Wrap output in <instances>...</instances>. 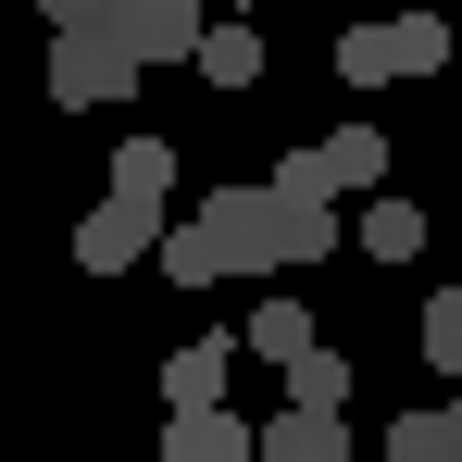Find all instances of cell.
<instances>
[{
  "mask_svg": "<svg viewBox=\"0 0 462 462\" xmlns=\"http://www.w3.org/2000/svg\"><path fill=\"white\" fill-rule=\"evenodd\" d=\"M450 13H387V25H350L337 38V76L350 88H412V76H450Z\"/></svg>",
  "mask_w": 462,
  "mask_h": 462,
  "instance_id": "6da1fadb",
  "label": "cell"
},
{
  "mask_svg": "<svg viewBox=\"0 0 462 462\" xmlns=\"http://www.w3.org/2000/svg\"><path fill=\"white\" fill-rule=\"evenodd\" d=\"M263 226H275V275H312V263L337 250V200H325L312 151H288L275 175H263Z\"/></svg>",
  "mask_w": 462,
  "mask_h": 462,
  "instance_id": "7a4b0ae2",
  "label": "cell"
},
{
  "mask_svg": "<svg viewBox=\"0 0 462 462\" xmlns=\"http://www.w3.org/2000/svg\"><path fill=\"white\" fill-rule=\"evenodd\" d=\"M125 88H138V63H125L113 25H63V38H51V100H63V113H113Z\"/></svg>",
  "mask_w": 462,
  "mask_h": 462,
  "instance_id": "3957f363",
  "label": "cell"
},
{
  "mask_svg": "<svg viewBox=\"0 0 462 462\" xmlns=\"http://www.w3.org/2000/svg\"><path fill=\"white\" fill-rule=\"evenodd\" d=\"M162 250V200H125V188H100V213L76 226V275H138Z\"/></svg>",
  "mask_w": 462,
  "mask_h": 462,
  "instance_id": "277c9868",
  "label": "cell"
},
{
  "mask_svg": "<svg viewBox=\"0 0 462 462\" xmlns=\"http://www.w3.org/2000/svg\"><path fill=\"white\" fill-rule=\"evenodd\" d=\"M200 25H213V0H113V38H125L138 76H151V63H188Z\"/></svg>",
  "mask_w": 462,
  "mask_h": 462,
  "instance_id": "5b68a950",
  "label": "cell"
},
{
  "mask_svg": "<svg viewBox=\"0 0 462 462\" xmlns=\"http://www.w3.org/2000/svg\"><path fill=\"white\" fill-rule=\"evenodd\" d=\"M188 226L213 237V263H226V275H275V226H263V188H213V200H200Z\"/></svg>",
  "mask_w": 462,
  "mask_h": 462,
  "instance_id": "8992f818",
  "label": "cell"
},
{
  "mask_svg": "<svg viewBox=\"0 0 462 462\" xmlns=\"http://www.w3.org/2000/svg\"><path fill=\"white\" fill-rule=\"evenodd\" d=\"M226 387H237V337H188L162 363V412H226Z\"/></svg>",
  "mask_w": 462,
  "mask_h": 462,
  "instance_id": "52a82bcc",
  "label": "cell"
},
{
  "mask_svg": "<svg viewBox=\"0 0 462 462\" xmlns=\"http://www.w3.org/2000/svg\"><path fill=\"white\" fill-rule=\"evenodd\" d=\"M312 175H325V200H375V188H387V125H337V138H312Z\"/></svg>",
  "mask_w": 462,
  "mask_h": 462,
  "instance_id": "ba28073f",
  "label": "cell"
},
{
  "mask_svg": "<svg viewBox=\"0 0 462 462\" xmlns=\"http://www.w3.org/2000/svg\"><path fill=\"white\" fill-rule=\"evenodd\" d=\"M250 462H363V450L337 412H275V425H250Z\"/></svg>",
  "mask_w": 462,
  "mask_h": 462,
  "instance_id": "9c48e42d",
  "label": "cell"
},
{
  "mask_svg": "<svg viewBox=\"0 0 462 462\" xmlns=\"http://www.w3.org/2000/svg\"><path fill=\"white\" fill-rule=\"evenodd\" d=\"M162 462H250L237 400H226V412H162Z\"/></svg>",
  "mask_w": 462,
  "mask_h": 462,
  "instance_id": "30bf717a",
  "label": "cell"
},
{
  "mask_svg": "<svg viewBox=\"0 0 462 462\" xmlns=\"http://www.w3.org/2000/svg\"><path fill=\"white\" fill-rule=\"evenodd\" d=\"M213 88H263V25L250 13H226V25H200V51H188Z\"/></svg>",
  "mask_w": 462,
  "mask_h": 462,
  "instance_id": "8fae6325",
  "label": "cell"
},
{
  "mask_svg": "<svg viewBox=\"0 0 462 462\" xmlns=\"http://www.w3.org/2000/svg\"><path fill=\"white\" fill-rule=\"evenodd\" d=\"M363 250H375V263H412V250H425V213H412V200H400V188H375V200H363Z\"/></svg>",
  "mask_w": 462,
  "mask_h": 462,
  "instance_id": "7c38bea8",
  "label": "cell"
},
{
  "mask_svg": "<svg viewBox=\"0 0 462 462\" xmlns=\"http://www.w3.org/2000/svg\"><path fill=\"white\" fill-rule=\"evenodd\" d=\"M337 400H350V350H325V337H312L300 363H288V412H337Z\"/></svg>",
  "mask_w": 462,
  "mask_h": 462,
  "instance_id": "4fadbf2b",
  "label": "cell"
},
{
  "mask_svg": "<svg viewBox=\"0 0 462 462\" xmlns=\"http://www.w3.org/2000/svg\"><path fill=\"white\" fill-rule=\"evenodd\" d=\"M151 263H162V288H226V263H213V237L188 226V213L162 226V250H151Z\"/></svg>",
  "mask_w": 462,
  "mask_h": 462,
  "instance_id": "5bb4252c",
  "label": "cell"
},
{
  "mask_svg": "<svg viewBox=\"0 0 462 462\" xmlns=\"http://www.w3.org/2000/svg\"><path fill=\"white\" fill-rule=\"evenodd\" d=\"M113 188L125 200H175V138H125L113 151Z\"/></svg>",
  "mask_w": 462,
  "mask_h": 462,
  "instance_id": "9a60e30c",
  "label": "cell"
},
{
  "mask_svg": "<svg viewBox=\"0 0 462 462\" xmlns=\"http://www.w3.org/2000/svg\"><path fill=\"white\" fill-rule=\"evenodd\" d=\"M237 350H263V363H300V350H312V312H300V300H263Z\"/></svg>",
  "mask_w": 462,
  "mask_h": 462,
  "instance_id": "2e32d148",
  "label": "cell"
},
{
  "mask_svg": "<svg viewBox=\"0 0 462 462\" xmlns=\"http://www.w3.org/2000/svg\"><path fill=\"white\" fill-rule=\"evenodd\" d=\"M425 363H438V375H462V275L425 300Z\"/></svg>",
  "mask_w": 462,
  "mask_h": 462,
  "instance_id": "e0dca14e",
  "label": "cell"
},
{
  "mask_svg": "<svg viewBox=\"0 0 462 462\" xmlns=\"http://www.w3.org/2000/svg\"><path fill=\"white\" fill-rule=\"evenodd\" d=\"M387 462H438V425H425V400H412V412L387 425Z\"/></svg>",
  "mask_w": 462,
  "mask_h": 462,
  "instance_id": "ac0fdd59",
  "label": "cell"
},
{
  "mask_svg": "<svg viewBox=\"0 0 462 462\" xmlns=\"http://www.w3.org/2000/svg\"><path fill=\"white\" fill-rule=\"evenodd\" d=\"M425 425H438V462H462V400H425Z\"/></svg>",
  "mask_w": 462,
  "mask_h": 462,
  "instance_id": "d6986e66",
  "label": "cell"
},
{
  "mask_svg": "<svg viewBox=\"0 0 462 462\" xmlns=\"http://www.w3.org/2000/svg\"><path fill=\"white\" fill-rule=\"evenodd\" d=\"M51 25H113V0H38Z\"/></svg>",
  "mask_w": 462,
  "mask_h": 462,
  "instance_id": "ffe728a7",
  "label": "cell"
},
{
  "mask_svg": "<svg viewBox=\"0 0 462 462\" xmlns=\"http://www.w3.org/2000/svg\"><path fill=\"white\" fill-rule=\"evenodd\" d=\"M450 38H462V13H450Z\"/></svg>",
  "mask_w": 462,
  "mask_h": 462,
  "instance_id": "44dd1931",
  "label": "cell"
}]
</instances>
